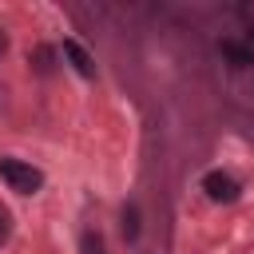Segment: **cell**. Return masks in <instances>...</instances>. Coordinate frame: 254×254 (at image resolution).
<instances>
[{"mask_svg":"<svg viewBox=\"0 0 254 254\" xmlns=\"http://www.w3.org/2000/svg\"><path fill=\"white\" fill-rule=\"evenodd\" d=\"M8 234H12V222H8V210L0 206V246L8 242Z\"/></svg>","mask_w":254,"mask_h":254,"instance_id":"7","label":"cell"},{"mask_svg":"<svg viewBox=\"0 0 254 254\" xmlns=\"http://www.w3.org/2000/svg\"><path fill=\"white\" fill-rule=\"evenodd\" d=\"M202 190H206L210 202H234L238 198V183L226 171H206L202 175Z\"/></svg>","mask_w":254,"mask_h":254,"instance_id":"2","label":"cell"},{"mask_svg":"<svg viewBox=\"0 0 254 254\" xmlns=\"http://www.w3.org/2000/svg\"><path fill=\"white\" fill-rule=\"evenodd\" d=\"M64 60H67L83 79H91V75H95V60H91V52H87L79 40H71V36L64 40Z\"/></svg>","mask_w":254,"mask_h":254,"instance_id":"4","label":"cell"},{"mask_svg":"<svg viewBox=\"0 0 254 254\" xmlns=\"http://www.w3.org/2000/svg\"><path fill=\"white\" fill-rule=\"evenodd\" d=\"M218 52H222V60L230 64V67H254V44H242V40H234V36H222L218 40Z\"/></svg>","mask_w":254,"mask_h":254,"instance_id":"3","label":"cell"},{"mask_svg":"<svg viewBox=\"0 0 254 254\" xmlns=\"http://www.w3.org/2000/svg\"><path fill=\"white\" fill-rule=\"evenodd\" d=\"M83 254H103V242H99V234H83Z\"/></svg>","mask_w":254,"mask_h":254,"instance_id":"6","label":"cell"},{"mask_svg":"<svg viewBox=\"0 0 254 254\" xmlns=\"http://www.w3.org/2000/svg\"><path fill=\"white\" fill-rule=\"evenodd\" d=\"M123 238H127V242L139 238V206H135V202L123 206Z\"/></svg>","mask_w":254,"mask_h":254,"instance_id":"5","label":"cell"},{"mask_svg":"<svg viewBox=\"0 0 254 254\" xmlns=\"http://www.w3.org/2000/svg\"><path fill=\"white\" fill-rule=\"evenodd\" d=\"M0 179L16 190V194H36L44 187V171L24 163V159H12V155H0Z\"/></svg>","mask_w":254,"mask_h":254,"instance_id":"1","label":"cell"}]
</instances>
